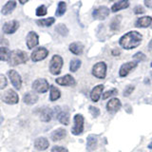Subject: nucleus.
<instances>
[{"mask_svg": "<svg viewBox=\"0 0 152 152\" xmlns=\"http://www.w3.org/2000/svg\"><path fill=\"white\" fill-rule=\"evenodd\" d=\"M142 41V36L140 32L136 31H131L129 32L124 34L120 40H119V45L125 50H132L139 47Z\"/></svg>", "mask_w": 152, "mask_h": 152, "instance_id": "nucleus-1", "label": "nucleus"}, {"mask_svg": "<svg viewBox=\"0 0 152 152\" xmlns=\"http://www.w3.org/2000/svg\"><path fill=\"white\" fill-rule=\"evenodd\" d=\"M28 59V56L25 51L20 50H14L11 51L9 58V63L11 66H17L20 64H25Z\"/></svg>", "mask_w": 152, "mask_h": 152, "instance_id": "nucleus-2", "label": "nucleus"}, {"mask_svg": "<svg viewBox=\"0 0 152 152\" xmlns=\"http://www.w3.org/2000/svg\"><path fill=\"white\" fill-rule=\"evenodd\" d=\"M64 61L63 58L60 55H53L50 62V71L51 74L53 75H58L61 72L62 66H63Z\"/></svg>", "mask_w": 152, "mask_h": 152, "instance_id": "nucleus-3", "label": "nucleus"}, {"mask_svg": "<svg viewBox=\"0 0 152 152\" xmlns=\"http://www.w3.org/2000/svg\"><path fill=\"white\" fill-rule=\"evenodd\" d=\"M74 126L71 128V133L73 135H80L84 131V126H85V119L82 114H76L74 116Z\"/></svg>", "mask_w": 152, "mask_h": 152, "instance_id": "nucleus-4", "label": "nucleus"}, {"mask_svg": "<svg viewBox=\"0 0 152 152\" xmlns=\"http://www.w3.org/2000/svg\"><path fill=\"white\" fill-rule=\"evenodd\" d=\"M107 66L104 62H98L92 68V75L98 79H104L107 76Z\"/></svg>", "mask_w": 152, "mask_h": 152, "instance_id": "nucleus-5", "label": "nucleus"}, {"mask_svg": "<svg viewBox=\"0 0 152 152\" xmlns=\"http://www.w3.org/2000/svg\"><path fill=\"white\" fill-rule=\"evenodd\" d=\"M49 88H50L49 82L44 78L37 79L32 83V89L38 93H45L48 91Z\"/></svg>", "mask_w": 152, "mask_h": 152, "instance_id": "nucleus-6", "label": "nucleus"}, {"mask_svg": "<svg viewBox=\"0 0 152 152\" xmlns=\"http://www.w3.org/2000/svg\"><path fill=\"white\" fill-rule=\"evenodd\" d=\"M2 101L8 104H15L19 102L18 94L13 89H9L3 94Z\"/></svg>", "mask_w": 152, "mask_h": 152, "instance_id": "nucleus-7", "label": "nucleus"}, {"mask_svg": "<svg viewBox=\"0 0 152 152\" xmlns=\"http://www.w3.org/2000/svg\"><path fill=\"white\" fill-rule=\"evenodd\" d=\"M8 75H9L10 80H11V82L14 87V88L20 89L21 86H22V78H21L20 74H19L17 71L11 69L8 71Z\"/></svg>", "mask_w": 152, "mask_h": 152, "instance_id": "nucleus-8", "label": "nucleus"}, {"mask_svg": "<svg viewBox=\"0 0 152 152\" xmlns=\"http://www.w3.org/2000/svg\"><path fill=\"white\" fill-rule=\"evenodd\" d=\"M49 55V50H48L46 48H37L35 50L32 51L31 53V60L33 62H38L41 60H44L46 57Z\"/></svg>", "mask_w": 152, "mask_h": 152, "instance_id": "nucleus-9", "label": "nucleus"}, {"mask_svg": "<svg viewBox=\"0 0 152 152\" xmlns=\"http://www.w3.org/2000/svg\"><path fill=\"white\" fill-rule=\"evenodd\" d=\"M109 14V9L106 6H100L96 8L92 12V16L94 19L97 20H104L106 19Z\"/></svg>", "mask_w": 152, "mask_h": 152, "instance_id": "nucleus-10", "label": "nucleus"}, {"mask_svg": "<svg viewBox=\"0 0 152 152\" xmlns=\"http://www.w3.org/2000/svg\"><path fill=\"white\" fill-rule=\"evenodd\" d=\"M137 66H138V62H136V61L127 62V63L123 64L120 68V70H119V75H120V77H126V76L129 74L130 71L132 69H134Z\"/></svg>", "mask_w": 152, "mask_h": 152, "instance_id": "nucleus-11", "label": "nucleus"}, {"mask_svg": "<svg viewBox=\"0 0 152 152\" xmlns=\"http://www.w3.org/2000/svg\"><path fill=\"white\" fill-rule=\"evenodd\" d=\"M55 82L60 86H64V87H74L76 85L75 79L69 74H66L63 77L57 78L55 80Z\"/></svg>", "mask_w": 152, "mask_h": 152, "instance_id": "nucleus-12", "label": "nucleus"}, {"mask_svg": "<svg viewBox=\"0 0 152 152\" xmlns=\"http://www.w3.org/2000/svg\"><path fill=\"white\" fill-rule=\"evenodd\" d=\"M26 43H27V46L28 49L31 50L39 44V37H38V35L34 31H30L27 35Z\"/></svg>", "mask_w": 152, "mask_h": 152, "instance_id": "nucleus-13", "label": "nucleus"}, {"mask_svg": "<svg viewBox=\"0 0 152 152\" xmlns=\"http://www.w3.org/2000/svg\"><path fill=\"white\" fill-rule=\"evenodd\" d=\"M18 28H19V23L15 20H12L5 23L3 25L2 30L4 33H6V34H12V33H14L17 31Z\"/></svg>", "mask_w": 152, "mask_h": 152, "instance_id": "nucleus-14", "label": "nucleus"}, {"mask_svg": "<svg viewBox=\"0 0 152 152\" xmlns=\"http://www.w3.org/2000/svg\"><path fill=\"white\" fill-rule=\"evenodd\" d=\"M121 107H122V103L120 101V99L112 98L109 100L107 104V110L110 113H113V112L118 111Z\"/></svg>", "mask_w": 152, "mask_h": 152, "instance_id": "nucleus-15", "label": "nucleus"}, {"mask_svg": "<svg viewBox=\"0 0 152 152\" xmlns=\"http://www.w3.org/2000/svg\"><path fill=\"white\" fill-rule=\"evenodd\" d=\"M40 120L42 122H50L52 117L54 116L53 109H51L50 107H43L40 110Z\"/></svg>", "mask_w": 152, "mask_h": 152, "instance_id": "nucleus-16", "label": "nucleus"}, {"mask_svg": "<svg viewBox=\"0 0 152 152\" xmlns=\"http://www.w3.org/2000/svg\"><path fill=\"white\" fill-rule=\"evenodd\" d=\"M104 90V85H98L96 87H94L92 90L90 91V99L91 101L94 103H97L99 101L100 97H101V94Z\"/></svg>", "mask_w": 152, "mask_h": 152, "instance_id": "nucleus-17", "label": "nucleus"}, {"mask_svg": "<svg viewBox=\"0 0 152 152\" xmlns=\"http://www.w3.org/2000/svg\"><path fill=\"white\" fill-rule=\"evenodd\" d=\"M50 145V142L45 137H39L34 141V147L39 151L46 150Z\"/></svg>", "mask_w": 152, "mask_h": 152, "instance_id": "nucleus-18", "label": "nucleus"}, {"mask_svg": "<svg viewBox=\"0 0 152 152\" xmlns=\"http://www.w3.org/2000/svg\"><path fill=\"white\" fill-rule=\"evenodd\" d=\"M152 24V17L150 16H142L137 19L135 26L137 28H147Z\"/></svg>", "mask_w": 152, "mask_h": 152, "instance_id": "nucleus-19", "label": "nucleus"}, {"mask_svg": "<svg viewBox=\"0 0 152 152\" xmlns=\"http://www.w3.org/2000/svg\"><path fill=\"white\" fill-rule=\"evenodd\" d=\"M66 136V131L65 128H58V129L54 130L51 133V140L53 142H58L63 140L64 138Z\"/></svg>", "mask_w": 152, "mask_h": 152, "instance_id": "nucleus-20", "label": "nucleus"}, {"mask_svg": "<svg viewBox=\"0 0 152 152\" xmlns=\"http://www.w3.org/2000/svg\"><path fill=\"white\" fill-rule=\"evenodd\" d=\"M69 50L75 55H80L84 51V45L80 42H73L69 45Z\"/></svg>", "mask_w": 152, "mask_h": 152, "instance_id": "nucleus-21", "label": "nucleus"}, {"mask_svg": "<svg viewBox=\"0 0 152 152\" xmlns=\"http://www.w3.org/2000/svg\"><path fill=\"white\" fill-rule=\"evenodd\" d=\"M128 7H129V1L128 0H120V1L116 2L111 7V12H117L119 11H121V10H125Z\"/></svg>", "mask_w": 152, "mask_h": 152, "instance_id": "nucleus-22", "label": "nucleus"}, {"mask_svg": "<svg viewBox=\"0 0 152 152\" xmlns=\"http://www.w3.org/2000/svg\"><path fill=\"white\" fill-rule=\"evenodd\" d=\"M23 101L27 104H33L38 101V95L34 92H27L24 95Z\"/></svg>", "mask_w": 152, "mask_h": 152, "instance_id": "nucleus-23", "label": "nucleus"}, {"mask_svg": "<svg viewBox=\"0 0 152 152\" xmlns=\"http://www.w3.org/2000/svg\"><path fill=\"white\" fill-rule=\"evenodd\" d=\"M15 7H16V2L14 1V0H10V1H8L3 6L1 12L3 15H7V14L11 13L13 10L15 9Z\"/></svg>", "mask_w": 152, "mask_h": 152, "instance_id": "nucleus-24", "label": "nucleus"}, {"mask_svg": "<svg viewBox=\"0 0 152 152\" xmlns=\"http://www.w3.org/2000/svg\"><path fill=\"white\" fill-rule=\"evenodd\" d=\"M56 118L61 124H63V125H65V126H68L69 124V114L66 111L60 110L59 113L56 115Z\"/></svg>", "mask_w": 152, "mask_h": 152, "instance_id": "nucleus-25", "label": "nucleus"}, {"mask_svg": "<svg viewBox=\"0 0 152 152\" xmlns=\"http://www.w3.org/2000/svg\"><path fill=\"white\" fill-rule=\"evenodd\" d=\"M97 138L94 135H89L87 139V149L88 151H91L97 147Z\"/></svg>", "mask_w": 152, "mask_h": 152, "instance_id": "nucleus-26", "label": "nucleus"}, {"mask_svg": "<svg viewBox=\"0 0 152 152\" xmlns=\"http://www.w3.org/2000/svg\"><path fill=\"white\" fill-rule=\"evenodd\" d=\"M61 97V91L56 88L55 86H51L50 87V100L51 102H54L58 100Z\"/></svg>", "mask_w": 152, "mask_h": 152, "instance_id": "nucleus-27", "label": "nucleus"}, {"mask_svg": "<svg viewBox=\"0 0 152 152\" xmlns=\"http://www.w3.org/2000/svg\"><path fill=\"white\" fill-rule=\"evenodd\" d=\"M54 22H55V18L54 17H49V18H46V19H40V20L36 21L37 25L41 26V27H50Z\"/></svg>", "mask_w": 152, "mask_h": 152, "instance_id": "nucleus-28", "label": "nucleus"}, {"mask_svg": "<svg viewBox=\"0 0 152 152\" xmlns=\"http://www.w3.org/2000/svg\"><path fill=\"white\" fill-rule=\"evenodd\" d=\"M10 53L11 51L9 50L6 47H0V61H8L10 58Z\"/></svg>", "mask_w": 152, "mask_h": 152, "instance_id": "nucleus-29", "label": "nucleus"}, {"mask_svg": "<svg viewBox=\"0 0 152 152\" xmlns=\"http://www.w3.org/2000/svg\"><path fill=\"white\" fill-rule=\"evenodd\" d=\"M121 19H122L121 15H116L112 19L111 23H110V30L111 31H118V28H120Z\"/></svg>", "mask_w": 152, "mask_h": 152, "instance_id": "nucleus-30", "label": "nucleus"}, {"mask_svg": "<svg viewBox=\"0 0 152 152\" xmlns=\"http://www.w3.org/2000/svg\"><path fill=\"white\" fill-rule=\"evenodd\" d=\"M81 64H82V62L79 59H73L70 61V64H69V69L71 72H75V71H77L80 66H81Z\"/></svg>", "mask_w": 152, "mask_h": 152, "instance_id": "nucleus-31", "label": "nucleus"}, {"mask_svg": "<svg viewBox=\"0 0 152 152\" xmlns=\"http://www.w3.org/2000/svg\"><path fill=\"white\" fill-rule=\"evenodd\" d=\"M66 11V4L63 1H61L58 3V6H57V10L55 12L56 16H62Z\"/></svg>", "mask_w": 152, "mask_h": 152, "instance_id": "nucleus-32", "label": "nucleus"}, {"mask_svg": "<svg viewBox=\"0 0 152 152\" xmlns=\"http://www.w3.org/2000/svg\"><path fill=\"white\" fill-rule=\"evenodd\" d=\"M55 31L59 33V34H61L62 36H66L68 35L69 33V30L68 28L66 27V25H64V24H59V25H57L55 27Z\"/></svg>", "mask_w": 152, "mask_h": 152, "instance_id": "nucleus-33", "label": "nucleus"}, {"mask_svg": "<svg viewBox=\"0 0 152 152\" xmlns=\"http://www.w3.org/2000/svg\"><path fill=\"white\" fill-rule=\"evenodd\" d=\"M118 93V90L116 88H111V89H109L107 90V91H106L104 94H103V99L104 100H106L107 98H109L110 96H113V95H116Z\"/></svg>", "mask_w": 152, "mask_h": 152, "instance_id": "nucleus-34", "label": "nucleus"}, {"mask_svg": "<svg viewBox=\"0 0 152 152\" xmlns=\"http://www.w3.org/2000/svg\"><path fill=\"white\" fill-rule=\"evenodd\" d=\"M47 14V8L44 5H41L36 9V15L37 16H44Z\"/></svg>", "mask_w": 152, "mask_h": 152, "instance_id": "nucleus-35", "label": "nucleus"}, {"mask_svg": "<svg viewBox=\"0 0 152 152\" xmlns=\"http://www.w3.org/2000/svg\"><path fill=\"white\" fill-rule=\"evenodd\" d=\"M134 89H135V87L134 86H132V85H129V86H127V87L125 88V90H124V96L126 97V96H129V95L134 91Z\"/></svg>", "mask_w": 152, "mask_h": 152, "instance_id": "nucleus-36", "label": "nucleus"}, {"mask_svg": "<svg viewBox=\"0 0 152 152\" xmlns=\"http://www.w3.org/2000/svg\"><path fill=\"white\" fill-rule=\"evenodd\" d=\"M133 59H135L136 62H140V61H145L146 59V56L142 53V52H137L136 54L133 55Z\"/></svg>", "mask_w": 152, "mask_h": 152, "instance_id": "nucleus-37", "label": "nucleus"}, {"mask_svg": "<svg viewBox=\"0 0 152 152\" xmlns=\"http://www.w3.org/2000/svg\"><path fill=\"white\" fill-rule=\"evenodd\" d=\"M7 85H8L7 78L5 77V75L0 74V89H4L7 87Z\"/></svg>", "mask_w": 152, "mask_h": 152, "instance_id": "nucleus-38", "label": "nucleus"}, {"mask_svg": "<svg viewBox=\"0 0 152 152\" xmlns=\"http://www.w3.org/2000/svg\"><path fill=\"white\" fill-rule=\"evenodd\" d=\"M89 112L91 113V115L93 117H98L100 115V109L96 107H92L90 106L89 107Z\"/></svg>", "mask_w": 152, "mask_h": 152, "instance_id": "nucleus-39", "label": "nucleus"}, {"mask_svg": "<svg viewBox=\"0 0 152 152\" xmlns=\"http://www.w3.org/2000/svg\"><path fill=\"white\" fill-rule=\"evenodd\" d=\"M51 152H69V150L65 148L63 146L60 145H55L51 148Z\"/></svg>", "mask_w": 152, "mask_h": 152, "instance_id": "nucleus-40", "label": "nucleus"}, {"mask_svg": "<svg viewBox=\"0 0 152 152\" xmlns=\"http://www.w3.org/2000/svg\"><path fill=\"white\" fill-rule=\"evenodd\" d=\"M145 9L142 8V6H136L134 9V12L136 14H142V13H145Z\"/></svg>", "mask_w": 152, "mask_h": 152, "instance_id": "nucleus-41", "label": "nucleus"}, {"mask_svg": "<svg viewBox=\"0 0 152 152\" xmlns=\"http://www.w3.org/2000/svg\"><path fill=\"white\" fill-rule=\"evenodd\" d=\"M145 5L147 8L152 9V0H145Z\"/></svg>", "mask_w": 152, "mask_h": 152, "instance_id": "nucleus-42", "label": "nucleus"}, {"mask_svg": "<svg viewBox=\"0 0 152 152\" xmlns=\"http://www.w3.org/2000/svg\"><path fill=\"white\" fill-rule=\"evenodd\" d=\"M111 54L113 56H119V55L121 54V51L119 50H111Z\"/></svg>", "mask_w": 152, "mask_h": 152, "instance_id": "nucleus-43", "label": "nucleus"}, {"mask_svg": "<svg viewBox=\"0 0 152 152\" xmlns=\"http://www.w3.org/2000/svg\"><path fill=\"white\" fill-rule=\"evenodd\" d=\"M148 49H149V50H152V40L149 42V44H148Z\"/></svg>", "mask_w": 152, "mask_h": 152, "instance_id": "nucleus-44", "label": "nucleus"}, {"mask_svg": "<svg viewBox=\"0 0 152 152\" xmlns=\"http://www.w3.org/2000/svg\"><path fill=\"white\" fill-rule=\"evenodd\" d=\"M18 1L20 2L21 4H25V3H27L28 1V0H18Z\"/></svg>", "mask_w": 152, "mask_h": 152, "instance_id": "nucleus-45", "label": "nucleus"}, {"mask_svg": "<svg viewBox=\"0 0 152 152\" xmlns=\"http://www.w3.org/2000/svg\"><path fill=\"white\" fill-rule=\"evenodd\" d=\"M3 117H2V115H1V112H0V124H2V122H3Z\"/></svg>", "mask_w": 152, "mask_h": 152, "instance_id": "nucleus-46", "label": "nucleus"}, {"mask_svg": "<svg viewBox=\"0 0 152 152\" xmlns=\"http://www.w3.org/2000/svg\"><path fill=\"white\" fill-rule=\"evenodd\" d=\"M148 148H151V149H152V142H151L150 144L148 145Z\"/></svg>", "mask_w": 152, "mask_h": 152, "instance_id": "nucleus-47", "label": "nucleus"}, {"mask_svg": "<svg viewBox=\"0 0 152 152\" xmlns=\"http://www.w3.org/2000/svg\"><path fill=\"white\" fill-rule=\"evenodd\" d=\"M109 1H116V0H109Z\"/></svg>", "mask_w": 152, "mask_h": 152, "instance_id": "nucleus-48", "label": "nucleus"}, {"mask_svg": "<svg viewBox=\"0 0 152 152\" xmlns=\"http://www.w3.org/2000/svg\"><path fill=\"white\" fill-rule=\"evenodd\" d=\"M150 66H151V68H152V61H151V64H150Z\"/></svg>", "mask_w": 152, "mask_h": 152, "instance_id": "nucleus-49", "label": "nucleus"}, {"mask_svg": "<svg viewBox=\"0 0 152 152\" xmlns=\"http://www.w3.org/2000/svg\"><path fill=\"white\" fill-rule=\"evenodd\" d=\"M151 75H152V72H151Z\"/></svg>", "mask_w": 152, "mask_h": 152, "instance_id": "nucleus-50", "label": "nucleus"}]
</instances>
